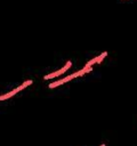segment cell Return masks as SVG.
<instances>
[{
	"label": "cell",
	"instance_id": "obj_1",
	"mask_svg": "<svg viewBox=\"0 0 137 146\" xmlns=\"http://www.w3.org/2000/svg\"><path fill=\"white\" fill-rule=\"evenodd\" d=\"M71 65H72V63H71V60H68L64 67H62L61 70H58V71H56V72H54V73H51V74H47V75H45V78H43V79H45V80H48V79H51V78L58 76V75L63 74L64 72H66V71H67V68H68Z\"/></svg>",
	"mask_w": 137,
	"mask_h": 146
},
{
	"label": "cell",
	"instance_id": "obj_2",
	"mask_svg": "<svg viewBox=\"0 0 137 146\" xmlns=\"http://www.w3.org/2000/svg\"><path fill=\"white\" fill-rule=\"evenodd\" d=\"M71 79H72V75H68V76H66V78H64V79H62V80H59V81H56V82L50 83V84H49V88H55V87H57V86H59V84H63V83L70 81Z\"/></svg>",
	"mask_w": 137,
	"mask_h": 146
},
{
	"label": "cell",
	"instance_id": "obj_3",
	"mask_svg": "<svg viewBox=\"0 0 137 146\" xmlns=\"http://www.w3.org/2000/svg\"><path fill=\"white\" fill-rule=\"evenodd\" d=\"M19 90H18V88H16V89H14L13 91H10V92H8V94H6V95H2V96H0V100H5V99H7V98H9V97H11V96H14L16 92H18Z\"/></svg>",
	"mask_w": 137,
	"mask_h": 146
},
{
	"label": "cell",
	"instance_id": "obj_4",
	"mask_svg": "<svg viewBox=\"0 0 137 146\" xmlns=\"http://www.w3.org/2000/svg\"><path fill=\"white\" fill-rule=\"evenodd\" d=\"M32 82H33L32 80H27V81H25V82H24V83H23L22 86H19V87H18V90L21 91V90H22V89H24L25 87H27V86H30V84H32Z\"/></svg>",
	"mask_w": 137,
	"mask_h": 146
},
{
	"label": "cell",
	"instance_id": "obj_5",
	"mask_svg": "<svg viewBox=\"0 0 137 146\" xmlns=\"http://www.w3.org/2000/svg\"><path fill=\"white\" fill-rule=\"evenodd\" d=\"M100 146H105V145H104V144H102V145H100Z\"/></svg>",
	"mask_w": 137,
	"mask_h": 146
}]
</instances>
